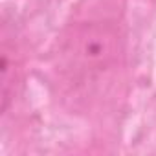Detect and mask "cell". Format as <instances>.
I'll list each match as a JSON object with an SVG mask.
<instances>
[{"mask_svg":"<svg viewBox=\"0 0 156 156\" xmlns=\"http://www.w3.org/2000/svg\"><path fill=\"white\" fill-rule=\"evenodd\" d=\"M121 55L123 39L114 20L77 22L61 41L57 53L59 77L75 98H94L116 75Z\"/></svg>","mask_w":156,"mask_h":156,"instance_id":"cell-1","label":"cell"}]
</instances>
